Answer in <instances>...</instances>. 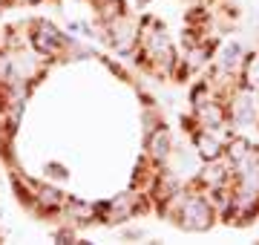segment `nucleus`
I'll use <instances>...</instances> for the list:
<instances>
[{
  "mask_svg": "<svg viewBox=\"0 0 259 245\" xmlns=\"http://www.w3.org/2000/svg\"><path fill=\"white\" fill-rule=\"evenodd\" d=\"M136 61L139 66H144L147 72L158 78H173V69L179 64L176 44L170 38V32L161 20L141 15L139 18V47H136Z\"/></svg>",
  "mask_w": 259,
  "mask_h": 245,
  "instance_id": "1",
  "label": "nucleus"
},
{
  "mask_svg": "<svg viewBox=\"0 0 259 245\" xmlns=\"http://www.w3.org/2000/svg\"><path fill=\"white\" fill-rule=\"evenodd\" d=\"M144 208H147V193L144 190H139V188L121 190L110 202H98V222L121 225V222H130L133 217H139Z\"/></svg>",
  "mask_w": 259,
  "mask_h": 245,
  "instance_id": "2",
  "label": "nucleus"
},
{
  "mask_svg": "<svg viewBox=\"0 0 259 245\" xmlns=\"http://www.w3.org/2000/svg\"><path fill=\"white\" fill-rule=\"evenodd\" d=\"M29 47L47 61H58V58L66 55L69 35H64L52 20H29Z\"/></svg>",
  "mask_w": 259,
  "mask_h": 245,
  "instance_id": "3",
  "label": "nucleus"
},
{
  "mask_svg": "<svg viewBox=\"0 0 259 245\" xmlns=\"http://www.w3.org/2000/svg\"><path fill=\"white\" fill-rule=\"evenodd\" d=\"M225 104H228V121L236 130L259 124V95L256 93H250V90L236 84V90L225 98Z\"/></svg>",
  "mask_w": 259,
  "mask_h": 245,
  "instance_id": "4",
  "label": "nucleus"
},
{
  "mask_svg": "<svg viewBox=\"0 0 259 245\" xmlns=\"http://www.w3.org/2000/svg\"><path fill=\"white\" fill-rule=\"evenodd\" d=\"M104 40H107L118 55L136 52V47H139V18H133L127 12V15H121V18L104 23Z\"/></svg>",
  "mask_w": 259,
  "mask_h": 245,
  "instance_id": "5",
  "label": "nucleus"
},
{
  "mask_svg": "<svg viewBox=\"0 0 259 245\" xmlns=\"http://www.w3.org/2000/svg\"><path fill=\"white\" fill-rule=\"evenodd\" d=\"M173 153H176V144H173V133H170V127H164V124H156V127L147 133L144 156H147L153 165L164 168L167 161L173 159Z\"/></svg>",
  "mask_w": 259,
  "mask_h": 245,
  "instance_id": "6",
  "label": "nucleus"
},
{
  "mask_svg": "<svg viewBox=\"0 0 259 245\" xmlns=\"http://www.w3.org/2000/svg\"><path fill=\"white\" fill-rule=\"evenodd\" d=\"M66 199H69V193H64L58 185L37 182L35 196H32V205H29V208H32L35 214H40V217H58V214L64 211Z\"/></svg>",
  "mask_w": 259,
  "mask_h": 245,
  "instance_id": "7",
  "label": "nucleus"
},
{
  "mask_svg": "<svg viewBox=\"0 0 259 245\" xmlns=\"http://www.w3.org/2000/svg\"><path fill=\"white\" fill-rule=\"evenodd\" d=\"M196 185L199 188H219V185H228L233 182V165L225 156L210 161H199V170H196Z\"/></svg>",
  "mask_w": 259,
  "mask_h": 245,
  "instance_id": "8",
  "label": "nucleus"
},
{
  "mask_svg": "<svg viewBox=\"0 0 259 245\" xmlns=\"http://www.w3.org/2000/svg\"><path fill=\"white\" fill-rule=\"evenodd\" d=\"M190 118L202 130H219L225 124H231L228 121V104H225V98H213V101L202 104V107H193Z\"/></svg>",
  "mask_w": 259,
  "mask_h": 245,
  "instance_id": "9",
  "label": "nucleus"
},
{
  "mask_svg": "<svg viewBox=\"0 0 259 245\" xmlns=\"http://www.w3.org/2000/svg\"><path fill=\"white\" fill-rule=\"evenodd\" d=\"M190 150L199 156V161H210V159L225 156V142L213 130L193 127V130H190Z\"/></svg>",
  "mask_w": 259,
  "mask_h": 245,
  "instance_id": "10",
  "label": "nucleus"
},
{
  "mask_svg": "<svg viewBox=\"0 0 259 245\" xmlns=\"http://www.w3.org/2000/svg\"><path fill=\"white\" fill-rule=\"evenodd\" d=\"M58 217H64L69 225L98 222V202H83V199H78V196H69L66 205H64V211H61Z\"/></svg>",
  "mask_w": 259,
  "mask_h": 245,
  "instance_id": "11",
  "label": "nucleus"
},
{
  "mask_svg": "<svg viewBox=\"0 0 259 245\" xmlns=\"http://www.w3.org/2000/svg\"><path fill=\"white\" fill-rule=\"evenodd\" d=\"M245 52L248 49L242 47L239 40H225L222 47L216 49V55H213V61H216V69H222V72H228V75H236L239 72V64L242 58H245Z\"/></svg>",
  "mask_w": 259,
  "mask_h": 245,
  "instance_id": "12",
  "label": "nucleus"
},
{
  "mask_svg": "<svg viewBox=\"0 0 259 245\" xmlns=\"http://www.w3.org/2000/svg\"><path fill=\"white\" fill-rule=\"evenodd\" d=\"M236 84L259 95V49L245 52V58L239 64V72H236Z\"/></svg>",
  "mask_w": 259,
  "mask_h": 245,
  "instance_id": "13",
  "label": "nucleus"
},
{
  "mask_svg": "<svg viewBox=\"0 0 259 245\" xmlns=\"http://www.w3.org/2000/svg\"><path fill=\"white\" fill-rule=\"evenodd\" d=\"M204 196H207V202L213 205V211H216V217L225 219L228 217V211H231V199H233V182H228V185H219V188H202Z\"/></svg>",
  "mask_w": 259,
  "mask_h": 245,
  "instance_id": "14",
  "label": "nucleus"
},
{
  "mask_svg": "<svg viewBox=\"0 0 259 245\" xmlns=\"http://www.w3.org/2000/svg\"><path fill=\"white\" fill-rule=\"evenodd\" d=\"M250 150H253V142L245 139V136H239V133H233L231 139H228V144H225V159L231 161V165H236V161L245 159Z\"/></svg>",
  "mask_w": 259,
  "mask_h": 245,
  "instance_id": "15",
  "label": "nucleus"
},
{
  "mask_svg": "<svg viewBox=\"0 0 259 245\" xmlns=\"http://www.w3.org/2000/svg\"><path fill=\"white\" fill-rule=\"evenodd\" d=\"M213 98H222V95L216 93V87H213L210 78H204V81H199V84L190 90V110L193 107H202V104L213 101Z\"/></svg>",
  "mask_w": 259,
  "mask_h": 245,
  "instance_id": "16",
  "label": "nucleus"
},
{
  "mask_svg": "<svg viewBox=\"0 0 259 245\" xmlns=\"http://www.w3.org/2000/svg\"><path fill=\"white\" fill-rule=\"evenodd\" d=\"M127 12L130 9L124 0H98V18H101V23H110V20L127 15Z\"/></svg>",
  "mask_w": 259,
  "mask_h": 245,
  "instance_id": "17",
  "label": "nucleus"
},
{
  "mask_svg": "<svg viewBox=\"0 0 259 245\" xmlns=\"http://www.w3.org/2000/svg\"><path fill=\"white\" fill-rule=\"evenodd\" d=\"M144 236H147V231H144V228H136V225L121 228V239H130V242H136V239H144Z\"/></svg>",
  "mask_w": 259,
  "mask_h": 245,
  "instance_id": "18",
  "label": "nucleus"
},
{
  "mask_svg": "<svg viewBox=\"0 0 259 245\" xmlns=\"http://www.w3.org/2000/svg\"><path fill=\"white\" fill-rule=\"evenodd\" d=\"M47 173H49V176H61V179H66V176H69L64 165H55V161H52V165H47Z\"/></svg>",
  "mask_w": 259,
  "mask_h": 245,
  "instance_id": "19",
  "label": "nucleus"
},
{
  "mask_svg": "<svg viewBox=\"0 0 259 245\" xmlns=\"http://www.w3.org/2000/svg\"><path fill=\"white\" fill-rule=\"evenodd\" d=\"M75 231H69V228H64V231H55V239H61V242H72L75 239Z\"/></svg>",
  "mask_w": 259,
  "mask_h": 245,
  "instance_id": "20",
  "label": "nucleus"
},
{
  "mask_svg": "<svg viewBox=\"0 0 259 245\" xmlns=\"http://www.w3.org/2000/svg\"><path fill=\"white\" fill-rule=\"evenodd\" d=\"M6 47H12V44L6 40V35H3V29H0V49H6Z\"/></svg>",
  "mask_w": 259,
  "mask_h": 245,
  "instance_id": "21",
  "label": "nucleus"
},
{
  "mask_svg": "<svg viewBox=\"0 0 259 245\" xmlns=\"http://www.w3.org/2000/svg\"><path fill=\"white\" fill-rule=\"evenodd\" d=\"M136 3H139L141 9H144V6H150V3H153V0H136Z\"/></svg>",
  "mask_w": 259,
  "mask_h": 245,
  "instance_id": "22",
  "label": "nucleus"
},
{
  "mask_svg": "<svg viewBox=\"0 0 259 245\" xmlns=\"http://www.w3.org/2000/svg\"><path fill=\"white\" fill-rule=\"evenodd\" d=\"M12 3H40V0H12Z\"/></svg>",
  "mask_w": 259,
  "mask_h": 245,
  "instance_id": "23",
  "label": "nucleus"
}]
</instances>
